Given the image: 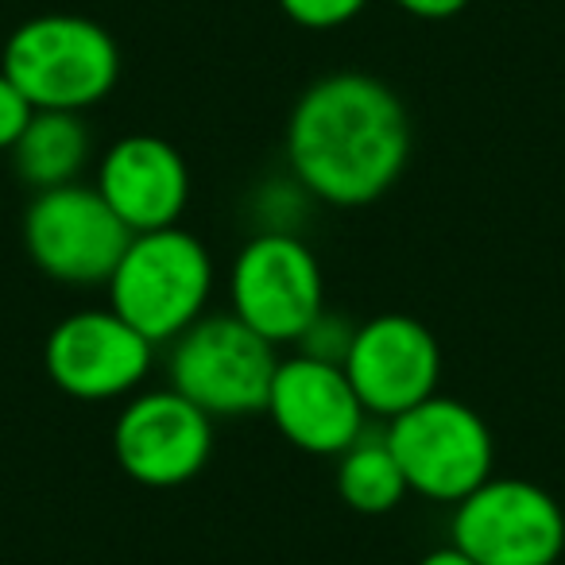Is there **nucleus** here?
Returning a JSON list of instances; mask_svg holds the SVG:
<instances>
[{
    "instance_id": "nucleus-1",
    "label": "nucleus",
    "mask_w": 565,
    "mask_h": 565,
    "mask_svg": "<svg viewBox=\"0 0 565 565\" xmlns=\"http://www.w3.org/2000/svg\"><path fill=\"white\" fill-rule=\"evenodd\" d=\"M287 159L307 194L330 205H369L399 182L411 159V117L387 82L330 74L295 102Z\"/></svg>"
},
{
    "instance_id": "nucleus-2",
    "label": "nucleus",
    "mask_w": 565,
    "mask_h": 565,
    "mask_svg": "<svg viewBox=\"0 0 565 565\" xmlns=\"http://www.w3.org/2000/svg\"><path fill=\"white\" fill-rule=\"evenodd\" d=\"M0 71L32 109L82 113L120 82V47L97 20L47 12L9 35Z\"/></svg>"
},
{
    "instance_id": "nucleus-3",
    "label": "nucleus",
    "mask_w": 565,
    "mask_h": 565,
    "mask_svg": "<svg viewBox=\"0 0 565 565\" xmlns=\"http://www.w3.org/2000/svg\"><path fill=\"white\" fill-rule=\"evenodd\" d=\"M213 291V259L194 233L171 225L136 233L117 271L109 275V310L136 333L163 345L205 318Z\"/></svg>"
},
{
    "instance_id": "nucleus-4",
    "label": "nucleus",
    "mask_w": 565,
    "mask_h": 565,
    "mask_svg": "<svg viewBox=\"0 0 565 565\" xmlns=\"http://www.w3.org/2000/svg\"><path fill=\"white\" fill-rule=\"evenodd\" d=\"M387 446L399 461L407 488L426 500L461 503L492 477L495 446L488 423L461 399L430 395L387 426Z\"/></svg>"
},
{
    "instance_id": "nucleus-5",
    "label": "nucleus",
    "mask_w": 565,
    "mask_h": 565,
    "mask_svg": "<svg viewBox=\"0 0 565 565\" xmlns=\"http://www.w3.org/2000/svg\"><path fill=\"white\" fill-rule=\"evenodd\" d=\"M279 356L275 345L236 315L198 318L171 349V387L210 418H244L267 411Z\"/></svg>"
},
{
    "instance_id": "nucleus-6",
    "label": "nucleus",
    "mask_w": 565,
    "mask_h": 565,
    "mask_svg": "<svg viewBox=\"0 0 565 565\" xmlns=\"http://www.w3.org/2000/svg\"><path fill=\"white\" fill-rule=\"evenodd\" d=\"M233 315L271 345H291L322 318L326 287L318 256L295 233H259L236 252L228 275Z\"/></svg>"
},
{
    "instance_id": "nucleus-7",
    "label": "nucleus",
    "mask_w": 565,
    "mask_h": 565,
    "mask_svg": "<svg viewBox=\"0 0 565 565\" xmlns=\"http://www.w3.org/2000/svg\"><path fill=\"white\" fill-rule=\"evenodd\" d=\"M132 228L109 210L97 186L40 190L24 213V248L47 279L66 287L109 282L132 244Z\"/></svg>"
},
{
    "instance_id": "nucleus-8",
    "label": "nucleus",
    "mask_w": 565,
    "mask_h": 565,
    "mask_svg": "<svg viewBox=\"0 0 565 565\" xmlns=\"http://www.w3.org/2000/svg\"><path fill=\"white\" fill-rule=\"evenodd\" d=\"M449 534L477 565H554L565 554V511L531 480L488 477L457 503Z\"/></svg>"
},
{
    "instance_id": "nucleus-9",
    "label": "nucleus",
    "mask_w": 565,
    "mask_h": 565,
    "mask_svg": "<svg viewBox=\"0 0 565 565\" xmlns=\"http://www.w3.org/2000/svg\"><path fill=\"white\" fill-rule=\"evenodd\" d=\"M117 465L143 488H179L213 454V418L174 387L128 399L113 426Z\"/></svg>"
},
{
    "instance_id": "nucleus-10",
    "label": "nucleus",
    "mask_w": 565,
    "mask_h": 565,
    "mask_svg": "<svg viewBox=\"0 0 565 565\" xmlns=\"http://www.w3.org/2000/svg\"><path fill=\"white\" fill-rule=\"evenodd\" d=\"M345 376L361 399L364 415L399 418L438 395L441 349L438 338L418 318L380 315L353 333L345 356Z\"/></svg>"
},
{
    "instance_id": "nucleus-11",
    "label": "nucleus",
    "mask_w": 565,
    "mask_h": 565,
    "mask_svg": "<svg viewBox=\"0 0 565 565\" xmlns=\"http://www.w3.org/2000/svg\"><path fill=\"white\" fill-rule=\"evenodd\" d=\"M151 345L113 310H78L51 330L43 364L58 392L102 403L136 392L151 372Z\"/></svg>"
},
{
    "instance_id": "nucleus-12",
    "label": "nucleus",
    "mask_w": 565,
    "mask_h": 565,
    "mask_svg": "<svg viewBox=\"0 0 565 565\" xmlns=\"http://www.w3.org/2000/svg\"><path fill=\"white\" fill-rule=\"evenodd\" d=\"M264 415L291 446L318 457H341L364 434V407L345 369L302 353L279 361Z\"/></svg>"
},
{
    "instance_id": "nucleus-13",
    "label": "nucleus",
    "mask_w": 565,
    "mask_h": 565,
    "mask_svg": "<svg viewBox=\"0 0 565 565\" xmlns=\"http://www.w3.org/2000/svg\"><path fill=\"white\" fill-rule=\"evenodd\" d=\"M97 194L132 233L171 228L190 202V167L179 148L159 136H120L102 156Z\"/></svg>"
},
{
    "instance_id": "nucleus-14",
    "label": "nucleus",
    "mask_w": 565,
    "mask_h": 565,
    "mask_svg": "<svg viewBox=\"0 0 565 565\" xmlns=\"http://www.w3.org/2000/svg\"><path fill=\"white\" fill-rule=\"evenodd\" d=\"M89 159V128L78 113L35 109L24 136L12 148V171L24 186L55 190L78 182Z\"/></svg>"
},
{
    "instance_id": "nucleus-15",
    "label": "nucleus",
    "mask_w": 565,
    "mask_h": 565,
    "mask_svg": "<svg viewBox=\"0 0 565 565\" xmlns=\"http://www.w3.org/2000/svg\"><path fill=\"white\" fill-rule=\"evenodd\" d=\"M338 492L361 515H387L407 500V477L395 461L387 438H361L341 454L338 465Z\"/></svg>"
},
{
    "instance_id": "nucleus-16",
    "label": "nucleus",
    "mask_w": 565,
    "mask_h": 565,
    "mask_svg": "<svg viewBox=\"0 0 565 565\" xmlns=\"http://www.w3.org/2000/svg\"><path fill=\"white\" fill-rule=\"evenodd\" d=\"M369 4L372 0H279L287 20H295L299 28H310V32H333V28L361 17Z\"/></svg>"
},
{
    "instance_id": "nucleus-17",
    "label": "nucleus",
    "mask_w": 565,
    "mask_h": 565,
    "mask_svg": "<svg viewBox=\"0 0 565 565\" xmlns=\"http://www.w3.org/2000/svg\"><path fill=\"white\" fill-rule=\"evenodd\" d=\"M353 333L356 330H349L338 315L322 310V318L302 333V341H299L302 356H315V361H326V364H345L349 345H353Z\"/></svg>"
},
{
    "instance_id": "nucleus-18",
    "label": "nucleus",
    "mask_w": 565,
    "mask_h": 565,
    "mask_svg": "<svg viewBox=\"0 0 565 565\" xmlns=\"http://www.w3.org/2000/svg\"><path fill=\"white\" fill-rule=\"evenodd\" d=\"M35 117L32 102L20 94L17 86L9 82V74L0 71V151H12L17 140L24 136L28 120Z\"/></svg>"
},
{
    "instance_id": "nucleus-19",
    "label": "nucleus",
    "mask_w": 565,
    "mask_h": 565,
    "mask_svg": "<svg viewBox=\"0 0 565 565\" xmlns=\"http://www.w3.org/2000/svg\"><path fill=\"white\" fill-rule=\"evenodd\" d=\"M395 4L418 20H454L469 9L472 0H395Z\"/></svg>"
},
{
    "instance_id": "nucleus-20",
    "label": "nucleus",
    "mask_w": 565,
    "mask_h": 565,
    "mask_svg": "<svg viewBox=\"0 0 565 565\" xmlns=\"http://www.w3.org/2000/svg\"><path fill=\"white\" fill-rule=\"evenodd\" d=\"M418 565H477L469 554H461V550L449 542V546H441V550H430V554L423 557Z\"/></svg>"
}]
</instances>
